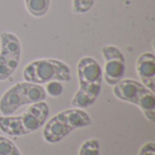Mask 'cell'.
Instances as JSON below:
<instances>
[{
	"mask_svg": "<svg viewBox=\"0 0 155 155\" xmlns=\"http://www.w3.org/2000/svg\"><path fill=\"white\" fill-rule=\"evenodd\" d=\"M77 74L80 87L74 94L71 104L79 109L92 105L97 99L102 84V69L95 59L83 57L77 64Z\"/></svg>",
	"mask_w": 155,
	"mask_h": 155,
	"instance_id": "1",
	"label": "cell"
},
{
	"mask_svg": "<svg viewBox=\"0 0 155 155\" xmlns=\"http://www.w3.org/2000/svg\"><path fill=\"white\" fill-rule=\"evenodd\" d=\"M49 107L45 102L32 104L18 116H0V130L9 136H22L38 130L46 121Z\"/></svg>",
	"mask_w": 155,
	"mask_h": 155,
	"instance_id": "2",
	"label": "cell"
},
{
	"mask_svg": "<svg viewBox=\"0 0 155 155\" xmlns=\"http://www.w3.org/2000/svg\"><path fill=\"white\" fill-rule=\"evenodd\" d=\"M92 120L87 113L81 109H68L51 118L45 125L44 139L49 143H56L75 129L88 126Z\"/></svg>",
	"mask_w": 155,
	"mask_h": 155,
	"instance_id": "3",
	"label": "cell"
},
{
	"mask_svg": "<svg viewBox=\"0 0 155 155\" xmlns=\"http://www.w3.org/2000/svg\"><path fill=\"white\" fill-rule=\"evenodd\" d=\"M114 95L124 102L137 105L151 123L155 121V94L150 89L141 83L124 79L114 84Z\"/></svg>",
	"mask_w": 155,
	"mask_h": 155,
	"instance_id": "4",
	"label": "cell"
},
{
	"mask_svg": "<svg viewBox=\"0 0 155 155\" xmlns=\"http://www.w3.org/2000/svg\"><path fill=\"white\" fill-rule=\"evenodd\" d=\"M45 97V90L40 84L18 83L9 88L0 99V112L3 116H9L21 106L42 102Z\"/></svg>",
	"mask_w": 155,
	"mask_h": 155,
	"instance_id": "5",
	"label": "cell"
},
{
	"mask_svg": "<svg viewBox=\"0 0 155 155\" xmlns=\"http://www.w3.org/2000/svg\"><path fill=\"white\" fill-rule=\"evenodd\" d=\"M26 82L43 84L52 81L69 82L71 72L69 66L56 59H40L28 64L23 72Z\"/></svg>",
	"mask_w": 155,
	"mask_h": 155,
	"instance_id": "6",
	"label": "cell"
},
{
	"mask_svg": "<svg viewBox=\"0 0 155 155\" xmlns=\"http://www.w3.org/2000/svg\"><path fill=\"white\" fill-rule=\"evenodd\" d=\"M0 41V81H5L14 74L19 64L21 46L19 39L12 33H2Z\"/></svg>",
	"mask_w": 155,
	"mask_h": 155,
	"instance_id": "7",
	"label": "cell"
},
{
	"mask_svg": "<svg viewBox=\"0 0 155 155\" xmlns=\"http://www.w3.org/2000/svg\"><path fill=\"white\" fill-rule=\"evenodd\" d=\"M105 60L104 80L109 85H114L120 82L125 71V60L123 53L114 45H105L102 48Z\"/></svg>",
	"mask_w": 155,
	"mask_h": 155,
	"instance_id": "8",
	"label": "cell"
},
{
	"mask_svg": "<svg viewBox=\"0 0 155 155\" xmlns=\"http://www.w3.org/2000/svg\"><path fill=\"white\" fill-rule=\"evenodd\" d=\"M136 71L143 84L154 93L155 56L153 53H143L136 62Z\"/></svg>",
	"mask_w": 155,
	"mask_h": 155,
	"instance_id": "9",
	"label": "cell"
},
{
	"mask_svg": "<svg viewBox=\"0 0 155 155\" xmlns=\"http://www.w3.org/2000/svg\"><path fill=\"white\" fill-rule=\"evenodd\" d=\"M28 12L34 16L40 17L46 14L50 5V0H25Z\"/></svg>",
	"mask_w": 155,
	"mask_h": 155,
	"instance_id": "10",
	"label": "cell"
},
{
	"mask_svg": "<svg viewBox=\"0 0 155 155\" xmlns=\"http://www.w3.org/2000/svg\"><path fill=\"white\" fill-rule=\"evenodd\" d=\"M78 155H99V142L97 139H90L85 141L79 150Z\"/></svg>",
	"mask_w": 155,
	"mask_h": 155,
	"instance_id": "11",
	"label": "cell"
},
{
	"mask_svg": "<svg viewBox=\"0 0 155 155\" xmlns=\"http://www.w3.org/2000/svg\"><path fill=\"white\" fill-rule=\"evenodd\" d=\"M0 155H22L15 143L9 139L0 136Z\"/></svg>",
	"mask_w": 155,
	"mask_h": 155,
	"instance_id": "12",
	"label": "cell"
},
{
	"mask_svg": "<svg viewBox=\"0 0 155 155\" xmlns=\"http://www.w3.org/2000/svg\"><path fill=\"white\" fill-rule=\"evenodd\" d=\"M94 0H73V12L74 14H84L88 12L93 5Z\"/></svg>",
	"mask_w": 155,
	"mask_h": 155,
	"instance_id": "13",
	"label": "cell"
},
{
	"mask_svg": "<svg viewBox=\"0 0 155 155\" xmlns=\"http://www.w3.org/2000/svg\"><path fill=\"white\" fill-rule=\"evenodd\" d=\"M46 92L51 97H58L63 93V85L59 81H52L46 84Z\"/></svg>",
	"mask_w": 155,
	"mask_h": 155,
	"instance_id": "14",
	"label": "cell"
},
{
	"mask_svg": "<svg viewBox=\"0 0 155 155\" xmlns=\"http://www.w3.org/2000/svg\"><path fill=\"white\" fill-rule=\"evenodd\" d=\"M138 155H155V143L153 142L146 143L141 148Z\"/></svg>",
	"mask_w": 155,
	"mask_h": 155,
	"instance_id": "15",
	"label": "cell"
}]
</instances>
